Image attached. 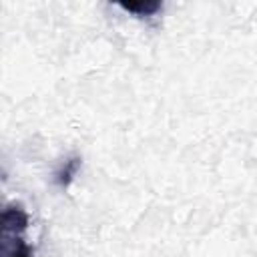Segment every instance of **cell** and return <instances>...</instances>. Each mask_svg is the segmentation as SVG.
<instances>
[{"label": "cell", "mask_w": 257, "mask_h": 257, "mask_svg": "<svg viewBox=\"0 0 257 257\" xmlns=\"http://www.w3.org/2000/svg\"><path fill=\"white\" fill-rule=\"evenodd\" d=\"M28 227V213L20 205H8L2 211V235H20Z\"/></svg>", "instance_id": "6da1fadb"}, {"label": "cell", "mask_w": 257, "mask_h": 257, "mask_svg": "<svg viewBox=\"0 0 257 257\" xmlns=\"http://www.w3.org/2000/svg\"><path fill=\"white\" fill-rule=\"evenodd\" d=\"M120 8L131 12V14H137L139 18H143V16L157 14L163 8V4L161 2H153V0H145V2L141 0V2H120Z\"/></svg>", "instance_id": "7a4b0ae2"}, {"label": "cell", "mask_w": 257, "mask_h": 257, "mask_svg": "<svg viewBox=\"0 0 257 257\" xmlns=\"http://www.w3.org/2000/svg\"><path fill=\"white\" fill-rule=\"evenodd\" d=\"M78 169H80V157H70L68 161H64V165L56 173V183L60 187H68L72 183V179L76 177Z\"/></svg>", "instance_id": "3957f363"}, {"label": "cell", "mask_w": 257, "mask_h": 257, "mask_svg": "<svg viewBox=\"0 0 257 257\" xmlns=\"http://www.w3.org/2000/svg\"><path fill=\"white\" fill-rule=\"evenodd\" d=\"M8 257H32V249L20 237H16L14 239V249L8 253Z\"/></svg>", "instance_id": "277c9868"}]
</instances>
